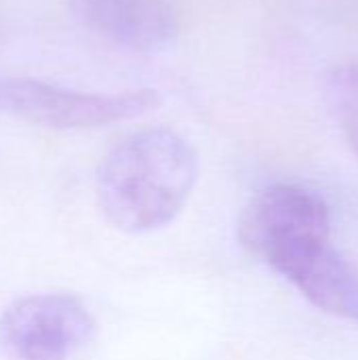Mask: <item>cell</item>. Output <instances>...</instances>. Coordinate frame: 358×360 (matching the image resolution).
<instances>
[{
  "mask_svg": "<svg viewBox=\"0 0 358 360\" xmlns=\"http://www.w3.org/2000/svg\"><path fill=\"white\" fill-rule=\"evenodd\" d=\"M333 2H338V11L342 17L358 25V0H333Z\"/></svg>",
  "mask_w": 358,
  "mask_h": 360,
  "instance_id": "obj_7",
  "label": "cell"
},
{
  "mask_svg": "<svg viewBox=\"0 0 358 360\" xmlns=\"http://www.w3.org/2000/svg\"><path fill=\"white\" fill-rule=\"evenodd\" d=\"M160 101V95L152 89L82 93L34 78L0 76V114L59 131L97 129L131 120L156 110Z\"/></svg>",
  "mask_w": 358,
  "mask_h": 360,
  "instance_id": "obj_3",
  "label": "cell"
},
{
  "mask_svg": "<svg viewBox=\"0 0 358 360\" xmlns=\"http://www.w3.org/2000/svg\"><path fill=\"white\" fill-rule=\"evenodd\" d=\"M325 91L346 141L358 156V55L335 63L333 70H329Z\"/></svg>",
  "mask_w": 358,
  "mask_h": 360,
  "instance_id": "obj_6",
  "label": "cell"
},
{
  "mask_svg": "<svg viewBox=\"0 0 358 360\" xmlns=\"http://www.w3.org/2000/svg\"><path fill=\"white\" fill-rule=\"evenodd\" d=\"M78 17L106 36L139 53H158L179 32L175 0H72Z\"/></svg>",
  "mask_w": 358,
  "mask_h": 360,
  "instance_id": "obj_5",
  "label": "cell"
},
{
  "mask_svg": "<svg viewBox=\"0 0 358 360\" xmlns=\"http://www.w3.org/2000/svg\"><path fill=\"white\" fill-rule=\"evenodd\" d=\"M327 202L295 184L257 192L238 219L241 245L325 314L358 323V270L331 245Z\"/></svg>",
  "mask_w": 358,
  "mask_h": 360,
  "instance_id": "obj_1",
  "label": "cell"
},
{
  "mask_svg": "<svg viewBox=\"0 0 358 360\" xmlns=\"http://www.w3.org/2000/svg\"><path fill=\"white\" fill-rule=\"evenodd\" d=\"M198 179V156L169 127H146L118 139L97 171V200L108 221L131 234L173 221Z\"/></svg>",
  "mask_w": 358,
  "mask_h": 360,
  "instance_id": "obj_2",
  "label": "cell"
},
{
  "mask_svg": "<svg viewBox=\"0 0 358 360\" xmlns=\"http://www.w3.org/2000/svg\"><path fill=\"white\" fill-rule=\"evenodd\" d=\"M93 333L89 310L63 293L17 300L0 316V346L13 360H70Z\"/></svg>",
  "mask_w": 358,
  "mask_h": 360,
  "instance_id": "obj_4",
  "label": "cell"
}]
</instances>
